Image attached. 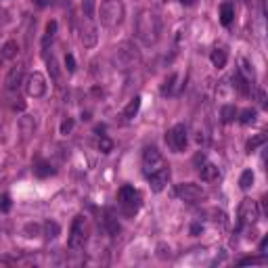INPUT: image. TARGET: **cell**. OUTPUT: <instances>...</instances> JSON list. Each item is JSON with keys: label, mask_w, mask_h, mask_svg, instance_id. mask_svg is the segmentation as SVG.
I'll return each instance as SVG.
<instances>
[{"label": "cell", "mask_w": 268, "mask_h": 268, "mask_svg": "<svg viewBox=\"0 0 268 268\" xmlns=\"http://www.w3.org/2000/svg\"><path fill=\"white\" fill-rule=\"evenodd\" d=\"M176 195L183 201L193 203V201H197V199H201V197H203V188L199 185H195V183H183V185L176 187Z\"/></svg>", "instance_id": "12"}, {"label": "cell", "mask_w": 268, "mask_h": 268, "mask_svg": "<svg viewBox=\"0 0 268 268\" xmlns=\"http://www.w3.org/2000/svg\"><path fill=\"white\" fill-rule=\"evenodd\" d=\"M214 220H216V224L220 222L222 226H226V214H224V212H216V214H214Z\"/></svg>", "instance_id": "34"}, {"label": "cell", "mask_w": 268, "mask_h": 268, "mask_svg": "<svg viewBox=\"0 0 268 268\" xmlns=\"http://www.w3.org/2000/svg\"><path fill=\"white\" fill-rule=\"evenodd\" d=\"M140 61V53L132 42H122L115 49V63L122 69H130Z\"/></svg>", "instance_id": "4"}, {"label": "cell", "mask_w": 268, "mask_h": 268, "mask_svg": "<svg viewBox=\"0 0 268 268\" xmlns=\"http://www.w3.org/2000/svg\"><path fill=\"white\" fill-rule=\"evenodd\" d=\"M34 172H36V176H40V178H46V176H51V174H54V170H53V165L51 163H46V161H40L34 168Z\"/></svg>", "instance_id": "22"}, {"label": "cell", "mask_w": 268, "mask_h": 268, "mask_svg": "<svg viewBox=\"0 0 268 268\" xmlns=\"http://www.w3.org/2000/svg\"><path fill=\"white\" fill-rule=\"evenodd\" d=\"M80 40L86 49H92L99 42V29L94 26L90 15H82V26H80Z\"/></svg>", "instance_id": "7"}, {"label": "cell", "mask_w": 268, "mask_h": 268, "mask_svg": "<svg viewBox=\"0 0 268 268\" xmlns=\"http://www.w3.org/2000/svg\"><path fill=\"white\" fill-rule=\"evenodd\" d=\"M46 88H49V84H46L44 74L34 72V74L27 76V80H26V92H27V97L40 99V97H44V94H46Z\"/></svg>", "instance_id": "9"}, {"label": "cell", "mask_w": 268, "mask_h": 268, "mask_svg": "<svg viewBox=\"0 0 268 268\" xmlns=\"http://www.w3.org/2000/svg\"><path fill=\"white\" fill-rule=\"evenodd\" d=\"M187 140H188V134H187V126L185 124H176V126H172V128L165 132V143H168V147L174 153L185 151Z\"/></svg>", "instance_id": "5"}, {"label": "cell", "mask_w": 268, "mask_h": 268, "mask_svg": "<svg viewBox=\"0 0 268 268\" xmlns=\"http://www.w3.org/2000/svg\"><path fill=\"white\" fill-rule=\"evenodd\" d=\"M235 19V6L231 2H222L220 4V23L222 26H231Z\"/></svg>", "instance_id": "16"}, {"label": "cell", "mask_w": 268, "mask_h": 268, "mask_svg": "<svg viewBox=\"0 0 268 268\" xmlns=\"http://www.w3.org/2000/svg\"><path fill=\"white\" fill-rule=\"evenodd\" d=\"M88 241V224H86L84 216H76L72 228H69V237H67V245L72 249H82Z\"/></svg>", "instance_id": "3"}, {"label": "cell", "mask_w": 268, "mask_h": 268, "mask_svg": "<svg viewBox=\"0 0 268 268\" xmlns=\"http://www.w3.org/2000/svg\"><path fill=\"white\" fill-rule=\"evenodd\" d=\"M237 115H239V122L247 126V124H251L256 120V109H243V111L237 113Z\"/></svg>", "instance_id": "26"}, {"label": "cell", "mask_w": 268, "mask_h": 268, "mask_svg": "<svg viewBox=\"0 0 268 268\" xmlns=\"http://www.w3.org/2000/svg\"><path fill=\"white\" fill-rule=\"evenodd\" d=\"M59 233H61V226L57 222H53V220H49V222H44V235L49 239H54V237H59Z\"/></svg>", "instance_id": "21"}, {"label": "cell", "mask_w": 268, "mask_h": 268, "mask_svg": "<svg viewBox=\"0 0 268 268\" xmlns=\"http://www.w3.org/2000/svg\"><path fill=\"white\" fill-rule=\"evenodd\" d=\"M126 15V6L122 0H103L99 4V21L105 27H117Z\"/></svg>", "instance_id": "2"}, {"label": "cell", "mask_w": 268, "mask_h": 268, "mask_svg": "<svg viewBox=\"0 0 268 268\" xmlns=\"http://www.w3.org/2000/svg\"><path fill=\"white\" fill-rule=\"evenodd\" d=\"M113 149V140L111 138H107V136H101L99 138V151L101 153H109Z\"/></svg>", "instance_id": "29"}, {"label": "cell", "mask_w": 268, "mask_h": 268, "mask_svg": "<svg viewBox=\"0 0 268 268\" xmlns=\"http://www.w3.org/2000/svg\"><path fill=\"white\" fill-rule=\"evenodd\" d=\"M266 143V134L264 132H260V134H256V136L254 138H251V140H247V151L251 153V151H256V149L258 147H262Z\"/></svg>", "instance_id": "23"}, {"label": "cell", "mask_w": 268, "mask_h": 268, "mask_svg": "<svg viewBox=\"0 0 268 268\" xmlns=\"http://www.w3.org/2000/svg\"><path fill=\"white\" fill-rule=\"evenodd\" d=\"M266 245H268V239L264 237V239H262V243H260V251H262V254L266 251Z\"/></svg>", "instance_id": "38"}, {"label": "cell", "mask_w": 268, "mask_h": 268, "mask_svg": "<svg viewBox=\"0 0 268 268\" xmlns=\"http://www.w3.org/2000/svg\"><path fill=\"white\" fill-rule=\"evenodd\" d=\"M195 2H197V0H180V4H185V6H191Z\"/></svg>", "instance_id": "39"}, {"label": "cell", "mask_w": 268, "mask_h": 268, "mask_svg": "<svg viewBox=\"0 0 268 268\" xmlns=\"http://www.w3.org/2000/svg\"><path fill=\"white\" fill-rule=\"evenodd\" d=\"M49 67H51V72H53V78L57 80V78H59V72H57V63H54V59H49Z\"/></svg>", "instance_id": "36"}, {"label": "cell", "mask_w": 268, "mask_h": 268, "mask_svg": "<svg viewBox=\"0 0 268 268\" xmlns=\"http://www.w3.org/2000/svg\"><path fill=\"white\" fill-rule=\"evenodd\" d=\"M260 218V206L254 199H243L239 206V224L241 226H251L256 224Z\"/></svg>", "instance_id": "8"}, {"label": "cell", "mask_w": 268, "mask_h": 268, "mask_svg": "<svg viewBox=\"0 0 268 268\" xmlns=\"http://www.w3.org/2000/svg\"><path fill=\"white\" fill-rule=\"evenodd\" d=\"M23 74H26V67H23L21 63H17L15 67H11V72H9V76H6V80H4V86L9 90H17L21 86V82H23Z\"/></svg>", "instance_id": "13"}, {"label": "cell", "mask_w": 268, "mask_h": 268, "mask_svg": "<svg viewBox=\"0 0 268 268\" xmlns=\"http://www.w3.org/2000/svg\"><path fill=\"white\" fill-rule=\"evenodd\" d=\"M199 231H201V224H193V226H191V235H197Z\"/></svg>", "instance_id": "37"}, {"label": "cell", "mask_w": 268, "mask_h": 268, "mask_svg": "<svg viewBox=\"0 0 268 268\" xmlns=\"http://www.w3.org/2000/svg\"><path fill=\"white\" fill-rule=\"evenodd\" d=\"M17 53H19V44L17 42H15V40L4 42L2 49H0V61H9L13 57H17Z\"/></svg>", "instance_id": "15"}, {"label": "cell", "mask_w": 268, "mask_h": 268, "mask_svg": "<svg viewBox=\"0 0 268 268\" xmlns=\"http://www.w3.org/2000/svg\"><path fill=\"white\" fill-rule=\"evenodd\" d=\"M120 203H122L126 214L132 216V214H136L138 212L140 203H143V197H140V193L134 187H122L120 188Z\"/></svg>", "instance_id": "6"}, {"label": "cell", "mask_w": 268, "mask_h": 268, "mask_svg": "<svg viewBox=\"0 0 268 268\" xmlns=\"http://www.w3.org/2000/svg\"><path fill=\"white\" fill-rule=\"evenodd\" d=\"M233 82H237V84H235V86H237V90H239L241 94H247V92H249V86H247V80H245V78H243L241 74H237V76H235V78H233Z\"/></svg>", "instance_id": "27"}, {"label": "cell", "mask_w": 268, "mask_h": 268, "mask_svg": "<svg viewBox=\"0 0 268 268\" xmlns=\"http://www.w3.org/2000/svg\"><path fill=\"white\" fill-rule=\"evenodd\" d=\"M54 31H57V21H49L46 23V31H44V44H49V40H53Z\"/></svg>", "instance_id": "28"}, {"label": "cell", "mask_w": 268, "mask_h": 268, "mask_svg": "<svg viewBox=\"0 0 268 268\" xmlns=\"http://www.w3.org/2000/svg\"><path fill=\"white\" fill-rule=\"evenodd\" d=\"M19 128L26 136H29V134H34V130H36V120L31 115H23L19 120Z\"/></svg>", "instance_id": "18"}, {"label": "cell", "mask_w": 268, "mask_h": 268, "mask_svg": "<svg viewBox=\"0 0 268 268\" xmlns=\"http://www.w3.org/2000/svg\"><path fill=\"white\" fill-rule=\"evenodd\" d=\"M72 130H74V120H72V117L63 120V124H61V134H69Z\"/></svg>", "instance_id": "32"}, {"label": "cell", "mask_w": 268, "mask_h": 268, "mask_svg": "<svg viewBox=\"0 0 268 268\" xmlns=\"http://www.w3.org/2000/svg\"><path fill=\"white\" fill-rule=\"evenodd\" d=\"M105 224H107V228H109V233H111V235H115L117 231H120V224H117V218L113 216V212H111V210H109V212H107Z\"/></svg>", "instance_id": "25"}, {"label": "cell", "mask_w": 268, "mask_h": 268, "mask_svg": "<svg viewBox=\"0 0 268 268\" xmlns=\"http://www.w3.org/2000/svg\"><path fill=\"white\" fill-rule=\"evenodd\" d=\"M38 233H40V226H38V224H27L26 226V235H27V237H36Z\"/></svg>", "instance_id": "33"}, {"label": "cell", "mask_w": 268, "mask_h": 268, "mask_svg": "<svg viewBox=\"0 0 268 268\" xmlns=\"http://www.w3.org/2000/svg\"><path fill=\"white\" fill-rule=\"evenodd\" d=\"M134 31H136V38L143 44L151 46L160 40L161 36V19L160 15L151 9H143L136 17V26H134Z\"/></svg>", "instance_id": "1"}, {"label": "cell", "mask_w": 268, "mask_h": 268, "mask_svg": "<svg viewBox=\"0 0 268 268\" xmlns=\"http://www.w3.org/2000/svg\"><path fill=\"white\" fill-rule=\"evenodd\" d=\"M65 67H67V72H69V74H74V72H76V59H74V54H72V53L65 54Z\"/></svg>", "instance_id": "30"}, {"label": "cell", "mask_w": 268, "mask_h": 268, "mask_svg": "<svg viewBox=\"0 0 268 268\" xmlns=\"http://www.w3.org/2000/svg\"><path fill=\"white\" fill-rule=\"evenodd\" d=\"M262 262H264V258H245L239 264H262Z\"/></svg>", "instance_id": "35"}, {"label": "cell", "mask_w": 268, "mask_h": 268, "mask_svg": "<svg viewBox=\"0 0 268 268\" xmlns=\"http://www.w3.org/2000/svg\"><path fill=\"white\" fill-rule=\"evenodd\" d=\"M199 176H201V180H206V183H216L220 178V168L212 161H203L199 165Z\"/></svg>", "instance_id": "14"}, {"label": "cell", "mask_w": 268, "mask_h": 268, "mask_svg": "<svg viewBox=\"0 0 268 268\" xmlns=\"http://www.w3.org/2000/svg\"><path fill=\"white\" fill-rule=\"evenodd\" d=\"M147 178H149V187H151V191L153 193H161L163 188L168 187V183H170V168L163 163L161 168H157L155 172H151Z\"/></svg>", "instance_id": "10"}, {"label": "cell", "mask_w": 268, "mask_h": 268, "mask_svg": "<svg viewBox=\"0 0 268 268\" xmlns=\"http://www.w3.org/2000/svg\"><path fill=\"white\" fill-rule=\"evenodd\" d=\"M210 59H212V65H214L216 69H222L226 65V61H228V54L224 49H214L210 54Z\"/></svg>", "instance_id": "17"}, {"label": "cell", "mask_w": 268, "mask_h": 268, "mask_svg": "<svg viewBox=\"0 0 268 268\" xmlns=\"http://www.w3.org/2000/svg\"><path fill=\"white\" fill-rule=\"evenodd\" d=\"M163 165V157L161 153L157 151V147H145L143 151V168H145V174L149 176L151 172H155L157 168Z\"/></svg>", "instance_id": "11"}, {"label": "cell", "mask_w": 268, "mask_h": 268, "mask_svg": "<svg viewBox=\"0 0 268 268\" xmlns=\"http://www.w3.org/2000/svg\"><path fill=\"white\" fill-rule=\"evenodd\" d=\"M237 107L235 105H224L222 109H220V117H222V122L224 124H231V122H235L237 120Z\"/></svg>", "instance_id": "19"}, {"label": "cell", "mask_w": 268, "mask_h": 268, "mask_svg": "<svg viewBox=\"0 0 268 268\" xmlns=\"http://www.w3.org/2000/svg\"><path fill=\"white\" fill-rule=\"evenodd\" d=\"M251 185H254V172H251V170H245V172L241 174V178H239V187L243 188V191H247Z\"/></svg>", "instance_id": "24"}, {"label": "cell", "mask_w": 268, "mask_h": 268, "mask_svg": "<svg viewBox=\"0 0 268 268\" xmlns=\"http://www.w3.org/2000/svg\"><path fill=\"white\" fill-rule=\"evenodd\" d=\"M9 210H11V197L2 195V197H0V212H4V214H6Z\"/></svg>", "instance_id": "31"}, {"label": "cell", "mask_w": 268, "mask_h": 268, "mask_svg": "<svg viewBox=\"0 0 268 268\" xmlns=\"http://www.w3.org/2000/svg\"><path fill=\"white\" fill-rule=\"evenodd\" d=\"M138 109H140V97H134L130 103L124 107V117H128V120H130V117H134L138 113Z\"/></svg>", "instance_id": "20"}]
</instances>
